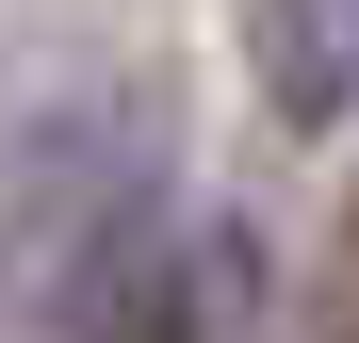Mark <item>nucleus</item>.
Returning a JSON list of instances; mask_svg holds the SVG:
<instances>
[{
  "label": "nucleus",
  "instance_id": "1",
  "mask_svg": "<svg viewBox=\"0 0 359 343\" xmlns=\"http://www.w3.org/2000/svg\"><path fill=\"white\" fill-rule=\"evenodd\" d=\"M229 311H245V246L163 196H82L66 246H49V327L66 343H229Z\"/></svg>",
  "mask_w": 359,
  "mask_h": 343
},
{
  "label": "nucleus",
  "instance_id": "2",
  "mask_svg": "<svg viewBox=\"0 0 359 343\" xmlns=\"http://www.w3.org/2000/svg\"><path fill=\"white\" fill-rule=\"evenodd\" d=\"M262 98L294 131L359 114V0H262Z\"/></svg>",
  "mask_w": 359,
  "mask_h": 343
},
{
  "label": "nucleus",
  "instance_id": "3",
  "mask_svg": "<svg viewBox=\"0 0 359 343\" xmlns=\"http://www.w3.org/2000/svg\"><path fill=\"white\" fill-rule=\"evenodd\" d=\"M311 343H359V196L327 229V278H311Z\"/></svg>",
  "mask_w": 359,
  "mask_h": 343
}]
</instances>
